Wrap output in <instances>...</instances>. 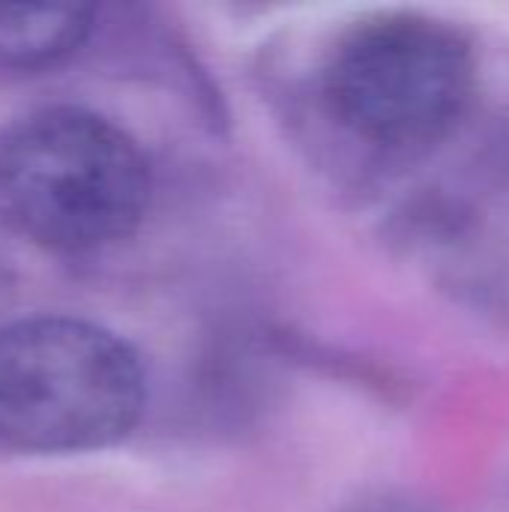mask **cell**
<instances>
[{
	"label": "cell",
	"mask_w": 509,
	"mask_h": 512,
	"mask_svg": "<svg viewBox=\"0 0 509 512\" xmlns=\"http://www.w3.org/2000/svg\"><path fill=\"white\" fill-rule=\"evenodd\" d=\"M150 204V165L111 120L39 108L0 129V219L51 252L126 240Z\"/></svg>",
	"instance_id": "6da1fadb"
},
{
	"label": "cell",
	"mask_w": 509,
	"mask_h": 512,
	"mask_svg": "<svg viewBox=\"0 0 509 512\" xmlns=\"http://www.w3.org/2000/svg\"><path fill=\"white\" fill-rule=\"evenodd\" d=\"M144 408V372L114 333L63 315L0 330V447L84 453L126 438Z\"/></svg>",
	"instance_id": "7a4b0ae2"
},
{
	"label": "cell",
	"mask_w": 509,
	"mask_h": 512,
	"mask_svg": "<svg viewBox=\"0 0 509 512\" xmlns=\"http://www.w3.org/2000/svg\"><path fill=\"white\" fill-rule=\"evenodd\" d=\"M468 39L426 15H378L351 27L324 69L333 117L378 147H420L447 135L474 93Z\"/></svg>",
	"instance_id": "3957f363"
},
{
	"label": "cell",
	"mask_w": 509,
	"mask_h": 512,
	"mask_svg": "<svg viewBox=\"0 0 509 512\" xmlns=\"http://www.w3.org/2000/svg\"><path fill=\"white\" fill-rule=\"evenodd\" d=\"M93 15L81 3H0V66L57 63L87 39Z\"/></svg>",
	"instance_id": "277c9868"
}]
</instances>
